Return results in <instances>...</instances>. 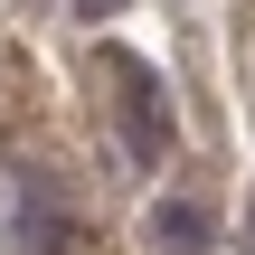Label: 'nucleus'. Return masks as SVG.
Wrapping results in <instances>:
<instances>
[{
	"label": "nucleus",
	"mask_w": 255,
	"mask_h": 255,
	"mask_svg": "<svg viewBox=\"0 0 255 255\" xmlns=\"http://www.w3.org/2000/svg\"><path fill=\"white\" fill-rule=\"evenodd\" d=\"M151 227H161V246H170V255H199V208H161Z\"/></svg>",
	"instance_id": "1"
},
{
	"label": "nucleus",
	"mask_w": 255,
	"mask_h": 255,
	"mask_svg": "<svg viewBox=\"0 0 255 255\" xmlns=\"http://www.w3.org/2000/svg\"><path fill=\"white\" fill-rule=\"evenodd\" d=\"M246 255H255V199H246Z\"/></svg>",
	"instance_id": "2"
},
{
	"label": "nucleus",
	"mask_w": 255,
	"mask_h": 255,
	"mask_svg": "<svg viewBox=\"0 0 255 255\" xmlns=\"http://www.w3.org/2000/svg\"><path fill=\"white\" fill-rule=\"evenodd\" d=\"M85 9H114V0H85Z\"/></svg>",
	"instance_id": "3"
}]
</instances>
